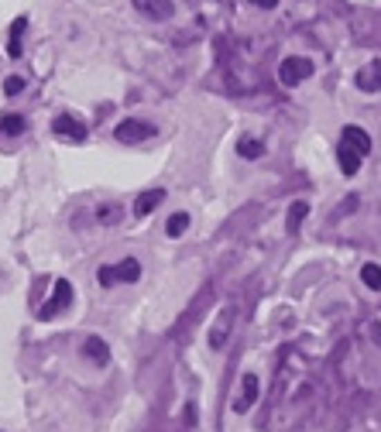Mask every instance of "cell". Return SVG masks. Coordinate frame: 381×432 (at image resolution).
<instances>
[{
    "mask_svg": "<svg viewBox=\"0 0 381 432\" xmlns=\"http://www.w3.org/2000/svg\"><path fill=\"white\" fill-rule=\"evenodd\" d=\"M141 278V261L127 258L120 261V264H103L100 271H96V281L103 285V288H113V285H131V281H138Z\"/></svg>",
    "mask_w": 381,
    "mask_h": 432,
    "instance_id": "cell-1",
    "label": "cell"
},
{
    "mask_svg": "<svg viewBox=\"0 0 381 432\" xmlns=\"http://www.w3.org/2000/svg\"><path fill=\"white\" fill-rule=\"evenodd\" d=\"M155 134H158V127L151 120H141V117H127L113 127V138L120 144H141V141H151Z\"/></svg>",
    "mask_w": 381,
    "mask_h": 432,
    "instance_id": "cell-2",
    "label": "cell"
},
{
    "mask_svg": "<svg viewBox=\"0 0 381 432\" xmlns=\"http://www.w3.org/2000/svg\"><path fill=\"white\" fill-rule=\"evenodd\" d=\"M309 76H313V62L302 59V55H288V59H282V66H279V83L286 89H295L299 83H306Z\"/></svg>",
    "mask_w": 381,
    "mask_h": 432,
    "instance_id": "cell-3",
    "label": "cell"
},
{
    "mask_svg": "<svg viewBox=\"0 0 381 432\" xmlns=\"http://www.w3.org/2000/svg\"><path fill=\"white\" fill-rule=\"evenodd\" d=\"M69 302H73V285H69L66 278H59V281H55V288H52V299L38 309V319H52V316L66 312V309H69Z\"/></svg>",
    "mask_w": 381,
    "mask_h": 432,
    "instance_id": "cell-4",
    "label": "cell"
},
{
    "mask_svg": "<svg viewBox=\"0 0 381 432\" xmlns=\"http://www.w3.org/2000/svg\"><path fill=\"white\" fill-rule=\"evenodd\" d=\"M52 134H55V138H66V141L83 144L90 131H86V124H83L80 117H73V113H59V117L52 120Z\"/></svg>",
    "mask_w": 381,
    "mask_h": 432,
    "instance_id": "cell-5",
    "label": "cell"
},
{
    "mask_svg": "<svg viewBox=\"0 0 381 432\" xmlns=\"http://www.w3.org/2000/svg\"><path fill=\"white\" fill-rule=\"evenodd\" d=\"M258 395H261V381H258V374H244L241 391H237V398H234V412L244 415L248 408H254V405H258Z\"/></svg>",
    "mask_w": 381,
    "mask_h": 432,
    "instance_id": "cell-6",
    "label": "cell"
},
{
    "mask_svg": "<svg viewBox=\"0 0 381 432\" xmlns=\"http://www.w3.org/2000/svg\"><path fill=\"white\" fill-rule=\"evenodd\" d=\"M138 7V14H145L148 21H169L176 14V3L172 0H131Z\"/></svg>",
    "mask_w": 381,
    "mask_h": 432,
    "instance_id": "cell-7",
    "label": "cell"
},
{
    "mask_svg": "<svg viewBox=\"0 0 381 432\" xmlns=\"http://www.w3.org/2000/svg\"><path fill=\"white\" fill-rule=\"evenodd\" d=\"M354 83H357L361 93H381V59L368 62V66H361L357 76H354Z\"/></svg>",
    "mask_w": 381,
    "mask_h": 432,
    "instance_id": "cell-8",
    "label": "cell"
},
{
    "mask_svg": "<svg viewBox=\"0 0 381 432\" xmlns=\"http://www.w3.org/2000/svg\"><path fill=\"white\" fill-rule=\"evenodd\" d=\"M162 203H165V189H148V192H138L131 209H134V216H151Z\"/></svg>",
    "mask_w": 381,
    "mask_h": 432,
    "instance_id": "cell-9",
    "label": "cell"
},
{
    "mask_svg": "<svg viewBox=\"0 0 381 432\" xmlns=\"http://www.w3.org/2000/svg\"><path fill=\"white\" fill-rule=\"evenodd\" d=\"M83 357L93 364V367H106L110 364V346L103 337H86L83 340Z\"/></svg>",
    "mask_w": 381,
    "mask_h": 432,
    "instance_id": "cell-10",
    "label": "cell"
},
{
    "mask_svg": "<svg viewBox=\"0 0 381 432\" xmlns=\"http://www.w3.org/2000/svg\"><path fill=\"white\" fill-rule=\"evenodd\" d=\"M337 158H340V172H344V175H357L361 162H364V155H361L357 148H351L347 141H340V144H337Z\"/></svg>",
    "mask_w": 381,
    "mask_h": 432,
    "instance_id": "cell-11",
    "label": "cell"
},
{
    "mask_svg": "<svg viewBox=\"0 0 381 432\" xmlns=\"http://www.w3.org/2000/svg\"><path fill=\"white\" fill-rule=\"evenodd\" d=\"M230 319H234V309L227 306V309L216 316V326L210 330V346H213V350H220V346L227 344V337H230Z\"/></svg>",
    "mask_w": 381,
    "mask_h": 432,
    "instance_id": "cell-12",
    "label": "cell"
},
{
    "mask_svg": "<svg viewBox=\"0 0 381 432\" xmlns=\"http://www.w3.org/2000/svg\"><path fill=\"white\" fill-rule=\"evenodd\" d=\"M24 31H28V17H17L14 24H10V38H7V55L10 59H21L24 55Z\"/></svg>",
    "mask_w": 381,
    "mask_h": 432,
    "instance_id": "cell-13",
    "label": "cell"
},
{
    "mask_svg": "<svg viewBox=\"0 0 381 432\" xmlns=\"http://www.w3.org/2000/svg\"><path fill=\"white\" fill-rule=\"evenodd\" d=\"M340 141H347L351 148H357L361 155H368L371 151V138L364 134V127H357V124H347L344 127V134H340Z\"/></svg>",
    "mask_w": 381,
    "mask_h": 432,
    "instance_id": "cell-14",
    "label": "cell"
},
{
    "mask_svg": "<svg viewBox=\"0 0 381 432\" xmlns=\"http://www.w3.org/2000/svg\"><path fill=\"white\" fill-rule=\"evenodd\" d=\"M24 131H28V120H24L21 113H3V117H0V134L17 138V134H24Z\"/></svg>",
    "mask_w": 381,
    "mask_h": 432,
    "instance_id": "cell-15",
    "label": "cell"
},
{
    "mask_svg": "<svg viewBox=\"0 0 381 432\" xmlns=\"http://www.w3.org/2000/svg\"><path fill=\"white\" fill-rule=\"evenodd\" d=\"M237 155L248 158V162H258V158L265 155V144H261L258 138H241V141H237Z\"/></svg>",
    "mask_w": 381,
    "mask_h": 432,
    "instance_id": "cell-16",
    "label": "cell"
},
{
    "mask_svg": "<svg viewBox=\"0 0 381 432\" xmlns=\"http://www.w3.org/2000/svg\"><path fill=\"white\" fill-rule=\"evenodd\" d=\"M306 213H309V203H302V199H295V203L288 206V220H286L288 234H295V230H299V223L306 220Z\"/></svg>",
    "mask_w": 381,
    "mask_h": 432,
    "instance_id": "cell-17",
    "label": "cell"
},
{
    "mask_svg": "<svg viewBox=\"0 0 381 432\" xmlns=\"http://www.w3.org/2000/svg\"><path fill=\"white\" fill-rule=\"evenodd\" d=\"M361 281L371 288V292H381V264H375V261H368L364 267H361Z\"/></svg>",
    "mask_w": 381,
    "mask_h": 432,
    "instance_id": "cell-18",
    "label": "cell"
},
{
    "mask_svg": "<svg viewBox=\"0 0 381 432\" xmlns=\"http://www.w3.org/2000/svg\"><path fill=\"white\" fill-rule=\"evenodd\" d=\"M189 223H192L189 213H176V216L165 223V234H169V237H183V234L189 230Z\"/></svg>",
    "mask_w": 381,
    "mask_h": 432,
    "instance_id": "cell-19",
    "label": "cell"
},
{
    "mask_svg": "<svg viewBox=\"0 0 381 432\" xmlns=\"http://www.w3.org/2000/svg\"><path fill=\"white\" fill-rule=\"evenodd\" d=\"M96 220H100V223H117V220H120V203H103V206L96 209Z\"/></svg>",
    "mask_w": 381,
    "mask_h": 432,
    "instance_id": "cell-20",
    "label": "cell"
},
{
    "mask_svg": "<svg viewBox=\"0 0 381 432\" xmlns=\"http://www.w3.org/2000/svg\"><path fill=\"white\" fill-rule=\"evenodd\" d=\"M24 86H28V83H24L21 76H10V79L3 83V93H7V96H17V93H21Z\"/></svg>",
    "mask_w": 381,
    "mask_h": 432,
    "instance_id": "cell-21",
    "label": "cell"
},
{
    "mask_svg": "<svg viewBox=\"0 0 381 432\" xmlns=\"http://www.w3.org/2000/svg\"><path fill=\"white\" fill-rule=\"evenodd\" d=\"M251 3H258V7H265V10H275V7H279V0H251Z\"/></svg>",
    "mask_w": 381,
    "mask_h": 432,
    "instance_id": "cell-22",
    "label": "cell"
}]
</instances>
